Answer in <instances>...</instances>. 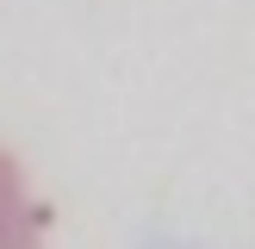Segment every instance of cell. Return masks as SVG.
Returning a JSON list of instances; mask_svg holds the SVG:
<instances>
[{
  "label": "cell",
  "instance_id": "obj_1",
  "mask_svg": "<svg viewBox=\"0 0 255 249\" xmlns=\"http://www.w3.org/2000/svg\"><path fill=\"white\" fill-rule=\"evenodd\" d=\"M0 249H44V212L31 206V187L6 149H0Z\"/></svg>",
  "mask_w": 255,
  "mask_h": 249
}]
</instances>
